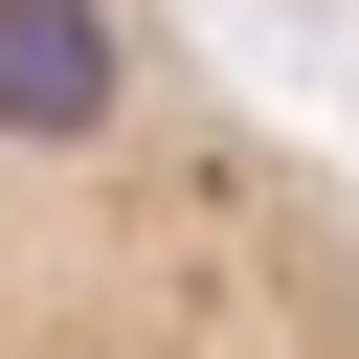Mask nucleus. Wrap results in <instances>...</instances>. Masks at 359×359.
I'll use <instances>...</instances> for the list:
<instances>
[{"instance_id":"obj_1","label":"nucleus","mask_w":359,"mask_h":359,"mask_svg":"<svg viewBox=\"0 0 359 359\" xmlns=\"http://www.w3.org/2000/svg\"><path fill=\"white\" fill-rule=\"evenodd\" d=\"M269 90L180 0H0V359L247 135Z\"/></svg>"},{"instance_id":"obj_2","label":"nucleus","mask_w":359,"mask_h":359,"mask_svg":"<svg viewBox=\"0 0 359 359\" xmlns=\"http://www.w3.org/2000/svg\"><path fill=\"white\" fill-rule=\"evenodd\" d=\"M22 359H359V180L292 112H247Z\"/></svg>"}]
</instances>
